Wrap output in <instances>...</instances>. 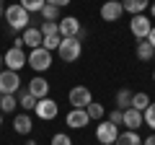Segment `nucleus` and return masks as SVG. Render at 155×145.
Instances as JSON below:
<instances>
[{"label":"nucleus","instance_id":"f257e3e1","mask_svg":"<svg viewBox=\"0 0 155 145\" xmlns=\"http://www.w3.org/2000/svg\"><path fill=\"white\" fill-rule=\"evenodd\" d=\"M8 21V26L13 29V31H26L28 29V11L21 5V3H13V5L5 8V16H3Z\"/></svg>","mask_w":155,"mask_h":145},{"label":"nucleus","instance_id":"f03ea898","mask_svg":"<svg viewBox=\"0 0 155 145\" xmlns=\"http://www.w3.org/2000/svg\"><path fill=\"white\" fill-rule=\"evenodd\" d=\"M83 55V44L78 36H70V39H62L60 47H57V57L62 62H78V57Z\"/></svg>","mask_w":155,"mask_h":145},{"label":"nucleus","instance_id":"7ed1b4c3","mask_svg":"<svg viewBox=\"0 0 155 145\" xmlns=\"http://www.w3.org/2000/svg\"><path fill=\"white\" fill-rule=\"evenodd\" d=\"M28 67L34 72H44L52 67V52L44 49V47H36V49L28 52Z\"/></svg>","mask_w":155,"mask_h":145},{"label":"nucleus","instance_id":"20e7f679","mask_svg":"<svg viewBox=\"0 0 155 145\" xmlns=\"http://www.w3.org/2000/svg\"><path fill=\"white\" fill-rule=\"evenodd\" d=\"M3 65H5V70H21V67L28 65V55L23 52V47H11V49L3 55Z\"/></svg>","mask_w":155,"mask_h":145},{"label":"nucleus","instance_id":"39448f33","mask_svg":"<svg viewBox=\"0 0 155 145\" xmlns=\"http://www.w3.org/2000/svg\"><path fill=\"white\" fill-rule=\"evenodd\" d=\"M153 18H147L145 13H140V16H132V21H129V31H132V36L137 42H142V39H147V34L153 31Z\"/></svg>","mask_w":155,"mask_h":145},{"label":"nucleus","instance_id":"423d86ee","mask_svg":"<svg viewBox=\"0 0 155 145\" xmlns=\"http://www.w3.org/2000/svg\"><path fill=\"white\" fill-rule=\"evenodd\" d=\"M21 88V75L16 70H3L0 72V93L3 96H16Z\"/></svg>","mask_w":155,"mask_h":145},{"label":"nucleus","instance_id":"0eeeda50","mask_svg":"<svg viewBox=\"0 0 155 145\" xmlns=\"http://www.w3.org/2000/svg\"><path fill=\"white\" fill-rule=\"evenodd\" d=\"M116 137H119V127H116V124H111L109 119L96 124V140H98L101 145H114Z\"/></svg>","mask_w":155,"mask_h":145},{"label":"nucleus","instance_id":"6e6552de","mask_svg":"<svg viewBox=\"0 0 155 145\" xmlns=\"http://www.w3.org/2000/svg\"><path fill=\"white\" fill-rule=\"evenodd\" d=\"M67 101L72 104V109H85V106L93 101V96H91V91L85 88V86H75V88H70V93H67Z\"/></svg>","mask_w":155,"mask_h":145},{"label":"nucleus","instance_id":"1a4fd4ad","mask_svg":"<svg viewBox=\"0 0 155 145\" xmlns=\"http://www.w3.org/2000/svg\"><path fill=\"white\" fill-rule=\"evenodd\" d=\"M34 112H36V117H39V119L49 122V119H54V117H57L60 106H57V101H54V99H49V96H47V99H39V101H36V109H34Z\"/></svg>","mask_w":155,"mask_h":145},{"label":"nucleus","instance_id":"9d476101","mask_svg":"<svg viewBox=\"0 0 155 145\" xmlns=\"http://www.w3.org/2000/svg\"><path fill=\"white\" fill-rule=\"evenodd\" d=\"M80 21H78L75 16H67V18H60L57 21V31H60V36L62 39H70V36H78L80 34Z\"/></svg>","mask_w":155,"mask_h":145},{"label":"nucleus","instance_id":"9b49d317","mask_svg":"<svg viewBox=\"0 0 155 145\" xmlns=\"http://www.w3.org/2000/svg\"><path fill=\"white\" fill-rule=\"evenodd\" d=\"M88 122H91V117H88L85 109H70L67 117H65V124H67L70 130H83Z\"/></svg>","mask_w":155,"mask_h":145},{"label":"nucleus","instance_id":"f8f14e48","mask_svg":"<svg viewBox=\"0 0 155 145\" xmlns=\"http://www.w3.org/2000/svg\"><path fill=\"white\" fill-rule=\"evenodd\" d=\"M122 13H124V8H122V0H106L104 5H101V18L104 21H119L122 18Z\"/></svg>","mask_w":155,"mask_h":145},{"label":"nucleus","instance_id":"ddd939ff","mask_svg":"<svg viewBox=\"0 0 155 145\" xmlns=\"http://www.w3.org/2000/svg\"><path fill=\"white\" fill-rule=\"evenodd\" d=\"M26 91H28L36 101H39V99H47V96H49V83H47L41 75H34V78L28 80V88H26Z\"/></svg>","mask_w":155,"mask_h":145},{"label":"nucleus","instance_id":"4468645a","mask_svg":"<svg viewBox=\"0 0 155 145\" xmlns=\"http://www.w3.org/2000/svg\"><path fill=\"white\" fill-rule=\"evenodd\" d=\"M122 124H127V130H132V132H137L140 127L145 124V119H142V112H137V109H124V122Z\"/></svg>","mask_w":155,"mask_h":145},{"label":"nucleus","instance_id":"2eb2a0df","mask_svg":"<svg viewBox=\"0 0 155 145\" xmlns=\"http://www.w3.org/2000/svg\"><path fill=\"white\" fill-rule=\"evenodd\" d=\"M21 42H23V44H26V47H31V49H36V47H41V42H44V34L39 31L36 26H28L26 31H23Z\"/></svg>","mask_w":155,"mask_h":145},{"label":"nucleus","instance_id":"dca6fc26","mask_svg":"<svg viewBox=\"0 0 155 145\" xmlns=\"http://www.w3.org/2000/svg\"><path fill=\"white\" fill-rule=\"evenodd\" d=\"M13 130H16V135H28L34 130V122L28 114H16L13 117Z\"/></svg>","mask_w":155,"mask_h":145},{"label":"nucleus","instance_id":"f3484780","mask_svg":"<svg viewBox=\"0 0 155 145\" xmlns=\"http://www.w3.org/2000/svg\"><path fill=\"white\" fill-rule=\"evenodd\" d=\"M124 13H132V16H140L150 8V0H122Z\"/></svg>","mask_w":155,"mask_h":145},{"label":"nucleus","instance_id":"a211bd4d","mask_svg":"<svg viewBox=\"0 0 155 145\" xmlns=\"http://www.w3.org/2000/svg\"><path fill=\"white\" fill-rule=\"evenodd\" d=\"M137 60H142V62H150L155 57V49H153V44H150L147 39H142V42H137Z\"/></svg>","mask_w":155,"mask_h":145},{"label":"nucleus","instance_id":"6ab92c4d","mask_svg":"<svg viewBox=\"0 0 155 145\" xmlns=\"http://www.w3.org/2000/svg\"><path fill=\"white\" fill-rule=\"evenodd\" d=\"M114 145H142V137L137 132H132V130H127V132H119Z\"/></svg>","mask_w":155,"mask_h":145},{"label":"nucleus","instance_id":"aec40b11","mask_svg":"<svg viewBox=\"0 0 155 145\" xmlns=\"http://www.w3.org/2000/svg\"><path fill=\"white\" fill-rule=\"evenodd\" d=\"M132 91H127V88H122V91H119V93H116V109H122V112H124V109H129V106H132Z\"/></svg>","mask_w":155,"mask_h":145},{"label":"nucleus","instance_id":"412c9836","mask_svg":"<svg viewBox=\"0 0 155 145\" xmlns=\"http://www.w3.org/2000/svg\"><path fill=\"white\" fill-rule=\"evenodd\" d=\"M18 106L26 109V112H34V109H36V99H34L28 91H21V93H18Z\"/></svg>","mask_w":155,"mask_h":145},{"label":"nucleus","instance_id":"4be33fe9","mask_svg":"<svg viewBox=\"0 0 155 145\" xmlns=\"http://www.w3.org/2000/svg\"><path fill=\"white\" fill-rule=\"evenodd\" d=\"M85 112H88V117H91V122H93V119H96V122H101V117H104V106H101L98 104V101H91V104L88 106H85Z\"/></svg>","mask_w":155,"mask_h":145},{"label":"nucleus","instance_id":"5701e85b","mask_svg":"<svg viewBox=\"0 0 155 145\" xmlns=\"http://www.w3.org/2000/svg\"><path fill=\"white\" fill-rule=\"evenodd\" d=\"M147 106H150V96H147V93H134V96H132V109L145 112Z\"/></svg>","mask_w":155,"mask_h":145},{"label":"nucleus","instance_id":"b1692460","mask_svg":"<svg viewBox=\"0 0 155 145\" xmlns=\"http://www.w3.org/2000/svg\"><path fill=\"white\" fill-rule=\"evenodd\" d=\"M41 18H44V21H60V8L47 3V5L41 8Z\"/></svg>","mask_w":155,"mask_h":145},{"label":"nucleus","instance_id":"393cba45","mask_svg":"<svg viewBox=\"0 0 155 145\" xmlns=\"http://www.w3.org/2000/svg\"><path fill=\"white\" fill-rule=\"evenodd\" d=\"M60 42H62V36H60V34H49V36H44V42H41V47H44V49H49V52H57V47H60Z\"/></svg>","mask_w":155,"mask_h":145},{"label":"nucleus","instance_id":"a878e982","mask_svg":"<svg viewBox=\"0 0 155 145\" xmlns=\"http://www.w3.org/2000/svg\"><path fill=\"white\" fill-rule=\"evenodd\" d=\"M16 104H18L16 96H3V101H0V112H3V114L16 112Z\"/></svg>","mask_w":155,"mask_h":145},{"label":"nucleus","instance_id":"bb28decb","mask_svg":"<svg viewBox=\"0 0 155 145\" xmlns=\"http://www.w3.org/2000/svg\"><path fill=\"white\" fill-rule=\"evenodd\" d=\"M21 5L26 8L28 13H41V8L47 5V0H21Z\"/></svg>","mask_w":155,"mask_h":145},{"label":"nucleus","instance_id":"cd10ccee","mask_svg":"<svg viewBox=\"0 0 155 145\" xmlns=\"http://www.w3.org/2000/svg\"><path fill=\"white\" fill-rule=\"evenodd\" d=\"M142 119H145V124H147V127L155 132V104H150L147 109L142 112Z\"/></svg>","mask_w":155,"mask_h":145},{"label":"nucleus","instance_id":"c85d7f7f","mask_svg":"<svg viewBox=\"0 0 155 145\" xmlns=\"http://www.w3.org/2000/svg\"><path fill=\"white\" fill-rule=\"evenodd\" d=\"M39 31L44 34V36H49V34H60V31H57V21H41Z\"/></svg>","mask_w":155,"mask_h":145},{"label":"nucleus","instance_id":"c756f323","mask_svg":"<svg viewBox=\"0 0 155 145\" xmlns=\"http://www.w3.org/2000/svg\"><path fill=\"white\" fill-rule=\"evenodd\" d=\"M52 145H72V140H70V135H65V132H57L54 137H52Z\"/></svg>","mask_w":155,"mask_h":145},{"label":"nucleus","instance_id":"7c9ffc66","mask_svg":"<svg viewBox=\"0 0 155 145\" xmlns=\"http://www.w3.org/2000/svg\"><path fill=\"white\" fill-rule=\"evenodd\" d=\"M109 122H111V124H116V127H119V124L124 122V112H122V109H114V112L109 114Z\"/></svg>","mask_w":155,"mask_h":145},{"label":"nucleus","instance_id":"2f4dec72","mask_svg":"<svg viewBox=\"0 0 155 145\" xmlns=\"http://www.w3.org/2000/svg\"><path fill=\"white\" fill-rule=\"evenodd\" d=\"M49 5H57V8H65V5H70L72 0H47Z\"/></svg>","mask_w":155,"mask_h":145},{"label":"nucleus","instance_id":"473e14b6","mask_svg":"<svg viewBox=\"0 0 155 145\" xmlns=\"http://www.w3.org/2000/svg\"><path fill=\"white\" fill-rule=\"evenodd\" d=\"M142 145H155V132H153V135H147V137L142 140Z\"/></svg>","mask_w":155,"mask_h":145},{"label":"nucleus","instance_id":"72a5a7b5","mask_svg":"<svg viewBox=\"0 0 155 145\" xmlns=\"http://www.w3.org/2000/svg\"><path fill=\"white\" fill-rule=\"evenodd\" d=\"M147 42H150V44H153V49H155V26H153V31L147 34Z\"/></svg>","mask_w":155,"mask_h":145},{"label":"nucleus","instance_id":"f704fd0d","mask_svg":"<svg viewBox=\"0 0 155 145\" xmlns=\"http://www.w3.org/2000/svg\"><path fill=\"white\" fill-rule=\"evenodd\" d=\"M150 16L155 18V3H150Z\"/></svg>","mask_w":155,"mask_h":145},{"label":"nucleus","instance_id":"c9c22d12","mask_svg":"<svg viewBox=\"0 0 155 145\" xmlns=\"http://www.w3.org/2000/svg\"><path fill=\"white\" fill-rule=\"evenodd\" d=\"M3 16H5V8H3V3H0V18H3Z\"/></svg>","mask_w":155,"mask_h":145},{"label":"nucleus","instance_id":"e433bc0d","mask_svg":"<svg viewBox=\"0 0 155 145\" xmlns=\"http://www.w3.org/2000/svg\"><path fill=\"white\" fill-rule=\"evenodd\" d=\"M26 145H36V143H34V140H28V143H26Z\"/></svg>","mask_w":155,"mask_h":145},{"label":"nucleus","instance_id":"4c0bfd02","mask_svg":"<svg viewBox=\"0 0 155 145\" xmlns=\"http://www.w3.org/2000/svg\"><path fill=\"white\" fill-rule=\"evenodd\" d=\"M0 124H3V112H0Z\"/></svg>","mask_w":155,"mask_h":145},{"label":"nucleus","instance_id":"58836bf2","mask_svg":"<svg viewBox=\"0 0 155 145\" xmlns=\"http://www.w3.org/2000/svg\"><path fill=\"white\" fill-rule=\"evenodd\" d=\"M0 65H3V55H0Z\"/></svg>","mask_w":155,"mask_h":145},{"label":"nucleus","instance_id":"ea45409f","mask_svg":"<svg viewBox=\"0 0 155 145\" xmlns=\"http://www.w3.org/2000/svg\"><path fill=\"white\" fill-rule=\"evenodd\" d=\"M153 80H155V70H153Z\"/></svg>","mask_w":155,"mask_h":145},{"label":"nucleus","instance_id":"a19ab883","mask_svg":"<svg viewBox=\"0 0 155 145\" xmlns=\"http://www.w3.org/2000/svg\"><path fill=\"white\" fill-rule=\"evenodd\" d=\"M0 101H3V93H0Z\"/></svg>","mask_w":155,"mask_h":145},{"label":"nucleus","instance_id":"79ce46f5","mask_svg":"<svg viewBox=\"0 0 155 145\" xmlns=\"http://www.w3.org/2000/svg\"><path fill=\"white\" fill-rule=\"evenodd\" d=\"M0 3H3V0H0Z\"/></svg>","mask_w":155,"mask_h":145}]
</instances>
